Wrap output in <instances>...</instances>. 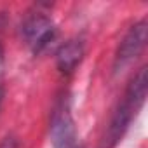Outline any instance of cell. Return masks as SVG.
<instances>
[{
  "label": "cell",
  "mask_w": 148,
  "mask_h": 148,
  "mask_svg": "<svg viewBox=\"0 0 148 148\" xmlns=\"http://www.w3.org/2000/svg\"><path fill=\"white\" fill-rule=\"evenodd\" d=\"M145 96H146V68H141L134 75L132 82L129 84L125 98H124L122 105L119 106V110L115 112V115L112 119V124H110V129H108V138L112 141H117L122 136V132L129 125L132 115L143 105Z\"/></svg>",
  "instance_id": "cell-1"
},
{
  "label": "cell",
  "mask_w": 148,
  "mask_h": 148,
  "mask_svg": "<svg viewBox=\"0 0 148 148\" xmlns=\"http://www.w3.org/2000/svg\"><path fill=\"white\" fill-rule=\"evenodd\" d=\"M51 139L56 148H73L75 146V124H73L70 108L61 101L51 120Z\"/></svg>",
  "instance_id": "cell-2"
},
{
  "label": "cell",
  "mask_w": 148,
  "mask_h": 148,
  "mask_svg": "<svg viewBox=\"0 0 148 148\" xmlns=\"http://www.w3.org/2000/svg\"><path fill=\"white\" fill-rule=\"evenodd\" d=\"M23 37H25L26 44L35 52H38L54 38V25H52V21L47 16L37 12V14L30 16L25 21V25H23Z\"/></svg>",
  "instance_id": "cell-3"
},
{
  "label": "cell",
  "mask_w": 148,
  "mask_h": 148,
  "mask_svg": "<svg viewBox=\"0 0 148 148\" xmlns=\"http://www.w3.org/2000/svg\"><path fill=\"white\" fill-rule=\"evenodd\" d=\"M146 38H148V25L143 19V21L136 23L127 32V35L124 37V40L120 42L119 51H117V58H115L117 68L119 66L120 68L125 66L129 61H132L136 56H139V52L143 51V47L146 44Z\"/></svg>",
  "instance_id": "cell-4"
},
{
  "label": "cell",
  "mask_w": 148,
  "mask_h": 148,
  "mask_svg": "<svg viewBox=\"0 0 148 148\" xmlns=\"http://www.w3.org/2000/svg\"><path fill=\"white\" fill-rule=\"evenodd\" d=\"M82 56H84V47H82L80 42H75V40H73V42H68V44H64V45L58 51V54H56L58 68H59L61 71H71L73 68L80 63Z\"/></svg>",
  "instance_id": "cell-5"
},
{
  "label": "cell",
  "mask_w": 148,
  "mask_h": 148,
  "mask_svg": "<svg viewBox=\"0 0 148 148\" xmlns=\"http://www.w3.org/2000/svg\"><path fill=\"white\" fill-rule=\"evenodd\" d=\"M2 99H4V89L0 87V103H2Z\"/></svg>",
  "instance_id": "cell-6"
},
{
  "label": "cell",
  "mask_w": 148,
  "mask_h": 148,
  "mask_svg": "<svg viewBox=\"0 0 148 148\" xmlns=\"http://www.w3.org/2000/svg\"><path fill=\"white\" fill-rule=\"evenodd\" d=\"M0 59H2V47H0Z\"/></svg>",
  "instance_id": "cell-7"
}]
</instances>
